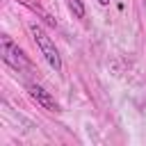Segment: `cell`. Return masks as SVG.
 <instances>
[{
    "instance_id": "1",
    "label": "cell",
    "mask_w": 146,
    "mask_h": 146,
    "mask_svg": "<svg viewBox=\"0 0 146 146\" xmlns=\"http://www.w3.org/2000/svg\"><path fill=\"white\" fill-rule=\"evenodd\" d=\"M27 30H30V34H32V39H34L39 52H41L43 59L48 62V66H50L55 73H62V55H59L55 41L48 36V32H46L39 23H27Z\"/></svg>"
},
{
    "instance_id": "5",
    "label": "cell",
    "mask_w": 146,
    "mask_h": 146,
    "mask_svg": "<svg viewBox=\"0 0 146 146\" xmlns=\"http://www.w3.org/2000/svg\"><path fill=\"white\" fill-rule=\"evenodd\" d=\"M98 5H103V7H105V5H110V0H98Z\"/></svg>"
},
{
    "instance_id": "3",
    "label": "cell",
    "mask_w": 146,
    "mask_h": 146,
    "mask_svg": "<svg viewBox=\"0 0 146 146\" xmlns=\"http://www.w3.org/2000/svg\"><path fill=\"white\" fill-rule=\"evenodd\" d=\"M25 91H27V96L39 105V107H43L46 112H59V103L52 98V94L46 89V87H41L39 82H27L25 84Z\"/></svg>"
},
{
    "instance_id": "4",
    "label": "cell",
    "mask_w": 146,
    "mask_h": 146,
    "mask_svg": "<svg viewBox=\"0 0 146 146\" xmlns=\"http://www.w3.org/2000/svg\"><path fill=\"white\" fill-rule=\"evenodd\" d=\"M66 7H68V11L73 14V18H78V21H84V16H87L84 0H66Z\"/></svg>"
},
{
    "instance_id": "2",
    "label": "cell",
    "mask_w": 146,
    "mask_h": 146,
    "mask_svg": "<svg viewBox=\"0 0 146 146\" xmlns=\"http://www.w3.org/2000/svg\"><path fill=\"white\" fill-rule=\"evenodd\" d=\"M0 55H2V62L7 66H11L14 71H18V73H30L32 71L30 57L18 48V43L9 34H2L0 36Z\"/></svg>"
}]
</instances>
